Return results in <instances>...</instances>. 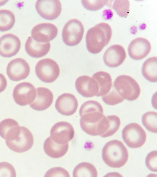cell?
<instances>
[{"instance_id":"cell-1","label":"cell","mask_w":157,"mask_h":177,"mask_svg":"<svg viewBox=\"0 0 157 177\" xmlns=\"http://www.w3.org/2000/svg\"><path fill=\"white\" fill-rule=\"evenodd\" d=\"M101 105L98 102L90 100L84 102L79 111L80 124L82 130L92 136H97L100 122L105 116Z\"/></svg>"},{"instance_id":"cell-2","label":"cell","mask_w":157,"mask_h":177,"mask_svg":"<svg viewBox=\"0 0 157 177\" xmlns=\"http://www.w3.org/2000/svg\"><path fill=\"white\" fill-rule=\"evenodd\" d=\"M112 35L111 28L107 23L101 22L90 28L86 36L88 51L93 54L100 53L108 44Z\"/></svg>"},{"instance_id":"cell-3","label":"cell","mask_w":157,"mask_h":177,"mask_svg":"<svg viewBox=\"0 0 157 177\" xmlns=\"http://www.w3.org/2000/svg\"><path fill=\"white\" fill-rule=\"evenodd\" d=\"M128 150L121 141L114 140L107 142L103 147L102 157L109 167L119 168L123 166L128 161Z\"/></svg>"},{"instance_id":"cell-4","label":"cell","mask_w":157,"mask_h":177,"mask_svg":"<svg viewBox=\"0 0 157 177\" xmlns=\"http://www.w3.org/2000/svg\"><path fill=\"white\" fill-rule=\"evenodd\" d=\"M118 94L123 99L132 101L139 97L140 93V86L133 78L127 75L118 76L113 83Z\"/></svg>"},{"instance_id":"cell-5","label":"cell","mask_w":157,"mask_h":177,"mask_svg":"<svg viewBox=\"0 0 157 177\" xmlns=\"http://www.w3.org/2000/svg\"><path fill=\"white\" fill-rule=\"evenodd\" d=\"M122 136L124 142L129 148H139L145 143L146 134L139 124L133 123L126 125L122 130Z\"/></svg>"},{"instance_id":"cell-6","label":"cell","mask_w":157,"mask_h":177,"mask_svg":"<svg viewBox=\"0 0 157 177\" xmlns=\"http://www.w3.org/2000/svg\"><path fill=\"white\" fill-rule=\"evenodd\" d=\"M84 32V27L80 21L75 19L70 20L65 24L63 29V41L67 46H76L81 41Z\"/></svg>"},{"instance_id":"cell-7","label":"cell","mask_w":157,"mask_h":177,"mask_svg":"<svg viewBox=\"0 0 157 177\" xmlns=\"http://www.w3.org/2000/svg\"><path fill=\"white\" fill-rule=\"evenodd\" d=\"M35 71L36 76L41 81L48 83L55 81L60 73L58 64L50 58L44 59L38 61Z\"/></svg>"},{"instance_id":"cell-8","label":"cell","mask_w":157,"mask_h":177,"mask_svg":"<svg viewBox=\"0 0 157 177\" xmlns=\"http://www.w3.org/2000/svg\"><path fill=\"white\" fill-rule=\"evenodd\" d=\"M36 91L34 86L28 82L18 84L14 88L13 96L15 102L20 106L30 104L35 100Z\"/></svg>"},{"instance_id":"cell-9","label":"cell","mask_w":157,"mask_h":177,"mask_svg":"<svg viewBox=\"0 0 157 177\" xmlns=\"http://www.w3.org/2000/svg\"><path fill=\"white\" fill-rule=\"evenodd\" d=\"M74 130L68 122L60 121L56 123L52 127L50 131V137L56 144H64L68 143L74 137Z\"/></svg>"},{"instance_id":"cell-10","label":"cell","mask_w":157,"mask_h":177,"mask_svg":"<svg viewBox=\"0 0 157 177\" xmlns=\"http://www.w3.org/2000/svg\"><path fill=\"white\" fill-rule=\"evenodd\" d=\"M19 134L13 140L6 141L7 146L12 151L18 153L27 151L33 145L34 139L32 133L26 128L21 126Z\"/></svg>"},{"instance_id":"cell-11","label":"cell","mask_w":157,"mask_h":177,"mask_svg":"<svg viewBox=\"0 0 157 177\" xmlns=\"http://www.w3.org/2000/svg\"><path fill=\"white\" fill-rule=\"evenodd\" d=\"M35 8L42 18L48 20L58 18L62 10L61 4L59 0H38L36 2Z\"/></svg>"},{"instance_id":"cell-12","label":"cell","mask_w":157,"mask_h":177,"mask_svg":"<svg viewBox=\"0 0 157 177\" xmlns=\"http://www.w3.org/2000/svg\"><path fill=\"white\" fill-rule=\"evenodd\" d=\"M30 71L27 62L21 58H17L10 61L6 68V73L11 80L17 81L26 79Z\"/></svg>"},{"instance_id":"cell-13","label":"cell","mask_w":157,"mask_h":177,"mask_svg":"<svg viewBox=\"0 0 157 177\" xmlns=\"http://www.w3.org/2000/svg\"><path fill=\"white\" fill-rule=\"evenodd\" d=\"M58 29L50 23H42L35 26L31 31V37L35 41L47 43L54 39L57 35Z\"/></svg>"},{"instance_id":"cell-14","label":"cell","mask_w":157,"mask_h":177,"mask_svg":"<svg viewBox=\"0 0 157 177\" xmlns=\"http://www.w3.org/2000/svg\"><path fill=\"white\" fill-rule=\"evenodd\" d=\"M78 93L86 98L96 96L99 90L98 81L93 77L84 75L78 77L75 82Z\"/></svg>"},{"instance_id":"cell-15","label":"cell","mask_w":157,"mask_h":177,"mask_svg":"<svg viewBox=\"0 0 157 177\" xmlns=\"http://www.w3.org/2000/svg\"><path fill=\"white\" fill-rule=\"evenodd\" d=\"M21 43L16 36L8 33L0 38V55L4 57H10L15 55L20 50Z\"/></svg>"},{"instance_id":"cell-16","label":"cell","mask_w":157,"mask_h":177,"mask_svg":"<svg viewBox=\"0 0 157 177\" xmlns=\"http://www.w3.org/2000/svg\"><path fill=\"white\" fill-rule=\"evenodd\" d=\"M126 57L124 48L115 44L109 47L105 52L103 60L105 65L110 68L117 67L123 63Z\"/></svg>"},{"instance_id":"cell-17","label":"cell","mask_w":157,"mask_h":177,"mask_svg":"<svg viewBox=\"0 0 157 177\" xmlns=\"http://www.w3.org/2000/svg\"><path fill=\"white\" fill-rule=\"evenodd\" d=\"M78 105L75 96L69 93H64L56 99L55 107L57 111L62 115L70 116L76 112Z\"/></svg>"},{"instance_id":"cell-18","label":"cell","mask_w":157,"mask_h":177,"mask_svg":"<svg viewBox=\"0 0 157 177\" xmlns=\"http://www.w3.org/2000/svg\"><path fill=\"white\" fill-rule=\"evenodd\" d=\"M151 49V44L147 39L138 37L130 42L128 47V51L131 58L135 60H139L146 57Z\"/></svg>"},{"instance_id":"cell-19","label":"cell","mask_w":157,"mask_h":177,"mask_svg":"<svg viewBox=\"0 0 157 177\" xmlns=\"http://www.w3.org/2000/svg\"><path fill=\"white\" fill-rule=\"evenodd\" d=\"M36 97L29 106L36 111L45 110L52 104L53 99V94L49 89L44 87H38L36 88Z\"/></svg>"},{"instance_id":"cell-20","label":"cell","mask_w":157,"mask_h":177,"mask_svg":"<svg viewBox=\"0 0 157 177\" xmlns=\"http://www.w3.org/2000/svg\"><path fill=\"white\" fill-rule=\"evenodd\" d=\"M50 43H40L34 40L31 36L27 39L25 44V49L30 57L39 58L46 55L50 49Z\"/></svg>"},{"instance_id":"cell-21","label":"cell","mask_w":157,"mask_h":177,"mask_svg":"<svg viewBox=\"0 0 157 177\" xmlns=\"http://www.w3.org/2000/svg\"><path fill=\"white\" fill-rule=\"evenodd\" d=\"M21 126L15 120L8 118L0 122V136L9 141L13 140L20 133Z\"/></svg>"},{"instance_id":"cell-22","label":"cell","mask_w":157,"mask_h":177,"mask_svg":"<svg viewBox=\"0 0 157 177\" xmlns=\"http://www.w3.org/2000/svg\"><path fill=\"white\" fill-rule=\"evenodd\" d=\"M68 143L60 144L54 142L50 136L45 140L43 148L45 153L53 158H58L64 156L68 149Z\"/></svg>"},{"instance_id":"cell-23","label":"cell","mask_w":157,"mask_h":177,"mask_svg":"<svg viewBox=\"0 0 157 177\" xmlns=\"http://www.w3.org/2000/svg\"><path fill=\"white\" fill-rule=\"evenodd\" d=\"M92 77L98 82L99 90L96 96H103L108 93L112 85V79L110 75L108 73L101 71L95 73Z\"/></svg>"},{"instance_id":"cell-24","label":"cell","mask_w":157,"mask_h":177,"mask_svg":"<svg viewBox=\"0 0 157 177\" xmlns=\"http://www.w3.org/2000/svg\"><path fill=\"white\" fill-rule=\"evenodd\" d=\"M142 73L144 78L151 82L157 81V58L154 57L148 58L144 63Z\"/></svg>"},{"instance_id":"cell-25","label":"cell","mask_w":157,"mask_h":177,"mask_svg":"<svg viewBox=\"0 0 157 177\" xmlns=\"http://www.w3.org/2000/svg\"><path fill=\"white\" fill-rule=\"evenodd\" d=\"M72 175L73 177H97L98 173L95 167L92 164L83 162L75 166Z\"/></svg>"},{"instance_id":"cell-26","label":"cell","mask_w":157,"mask_h":177,"mask_svg":"<svg viewBox=\"0 0 157 177\" xmlns=\"http://www.w3.org/2000/svg\"><path fill=\"white\" fill-rule=\"evenodd\" d=\"M15 21L13 13L7 10H0V31L5 32L11 29Z\"/></svg>"},{"instance_id":"cell-27","label":"cell","mask_w":157,"mask_h":177,"mask_svg":"<svg viewBox=\"0 0 157 177\" xmlns=\"http://www.w3.org/2000/svg\"><path fill=\"white\" fill-rule=\"evenodd\" d=\"M142 122L144 126L149 131L157 132V114L154 111L147 112L142 115Z\"/></svg>"},{"instance_id":"cell-28","label":"cell","mask_w":157,"mask_h":177,"mask_svg":"<svg viewBox=\"0 0 157 177\" xmlns=\"http://www.w3.org/2000/svg\"><path fill=\"white\" fill-rule=\"evenodd\" d=\"M129 6L128 0H117L114 1L112 7L119 17L125 18L129 14Z\"/></svg>"},{"instance_id":"cell-29","label":"cell","mask_w":157,"mask_h":177,"mask_svg":"<svg viewBox=\"0 0 157 177\" xmlns=\"http://www.w3.org/2000/svg\"><path fill=\"white\" fill-rule=\"evenodd\" d=\"M108 0H82L83 6L87 10L95 11L102 8L107 4Z\"/></svg>"},{"instance_id":"cell-30","label":"cell","mask_w":157,"mask_h":177,"mask_svg":"<svg viewBox=\"0 0 157 177\" xmlns=\"http://www.w3.org/2000/svg\"><path fill=\"white\" fill-rule=\"evenodd\" d=\"M102 99L105 104L109 105H116L124 100V99L113 89L109 93L102 96Z\"/></svg>"},{"instance_id":"cell-31","label":"cell","mask_w":157,"mask_h":177,"mask_svg":"<svg viewBox=\"0 0 157 177\" xmlns=\"http://www.w3.org/2000/svg\"><path fill=\"white\" fill-rule=\"evenodd\" d=\"M110 122V127L102 137L106 138L114 134L118 130L121 124L120 118L115 115L107 116Z\"/></svg>"},{"instance_id":"cell-32","label":"cell","mask_w":157,"mask_h":177,"mask_svg":"<svg viewBox=\"0 0 157 177\" xmlns=\"http://www.w3.org/2000/svg\"><path fill=\"white\" fill-rule=\"evenodd\" d=\"M16 172L13 166L6 162H0V177H16Z\"/></svg>"},{"instance_id":"cell-33","label":"cell","mask_w":157,"mask_h":177,"mask_svg":"<svg viewBox=\"0 0 157 177\" xmlns=\"http://www.w3.org/2000/svg\"><path fill=\"white\" fill-rule=\"evenodd\" d=\"M157 151L154 150L148 153L146 157V165L152 171L157 172Z\"/></svg>"},{"instance_id":"cell-34","label":"cell","mask_w":157,"mask_h":177,"mask_svg":"<svg viewBox=\"0 0 157 177\" xmlns=\"http://www.w3.org/2000/svg\"><path fill=\"white\" fill-rule=\"evenodd\" d=\"M44 177H70L69 173L65 169L59 167H54L48 170Z\"/></svg>"},{"instance_id":"cell-35","label":"cell","mask_w":157,"mask_h":177,"mask_svg":"<svg viewBox=\"0 0 157 177\" xmlns=\"http://www.w3.org/2000/svg\"><path fill=\"white\" fill-rule=\"evenodd\" d=\"M7 81L5 76L0 73V93L3 92L7 86Z\"/></svg>"}]
</instances>
